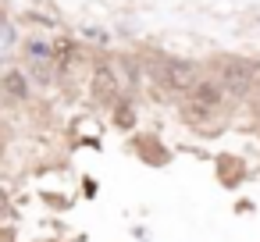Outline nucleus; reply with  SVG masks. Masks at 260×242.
I'll use <instances>...</instances> for the list:
<instances>
[{
    "instance_id": "5",
    "label": "nucleus",
    "mask_w": 260,
    "mask_h": 242,
    "mask_svg": "<svg viewBox=\"0 0 260 242\" xmlns=\"http://www.w3.org/2000/svg\"><path fill=\"white\" fill-rule=\"evenodd\" d=\"M0 86H4V93H8V96H15V100H29V93H32V82H29V75H25L22 68L4 72Z\"/></svg>"
},
{
    "instance_id": "3",
    "label": "nucleus",
    "mask_w": 260,
    "mask_h": 242,
    "mask_svg": "<svg viewBox=\"0 0 260 242\" xmlns=\"http://www.w3.org/2000/svg\"><path fill=\"white\" fill-rule=\"evenodd\" d=\"M189 100H192V103H200V107H207V111H214V114H221V111H224V103H228L232 96L224 93L221 79H200V82H196V89L189 93Z\"/></svg>"
},
{
    "instance_id": "1",
    "label": "nucleus",
    "mask_w": 260,
    "mask_h": 242,
    "mask_svg": "<svg viewBox=\"0 0 260 242\" xmlns=\"http://www.w3.org/2000/svg\"><path fill=\"white\" fill-rule=\"evenodd\" d=\"M146 68L157 79V86L168 89V93H192L196 82L203 79L200 75V64L196 61H185V57H153Z\"/></svg>"
},
{
    "instance_id": "6",
    "label": "nucleus",
    "mask_w": 260,
    "mask_h": 242,
    "mask_svg": "<svg viewBox=\"0 0 260 242\" xmlns=\"http://www.w3.org/2000/svg\"><path fill=\"white\" fill-rule=\"evenodd\" d=\"M253 22H260V11H253Z\"/></svg>"
},
{
    "instance_id": "4",
    "label": "nucleus",
    "mask_w": 260,
    "mask_h": 242,
    "mask_svg": "<svg viewBox=\"0 0 260 242\" xmlns=\"http://www.w3.org/2000/svg\"><path fill=\"white\" fill-rule=\"evenodd\" d=\"M89 86H93V96L96 100H104V103H111L114 96H118V72L111 68V61H96L93 64V75H89Z\"/></svg>"
},
{
    "instance_id": "2",
    "label": "nucleus",
    "mask_w": 260,
    "mask_h": 242,
    "mask_svg": "<svg viewBox=\"0 0 260 242\" xmlns=\"http://www.w3.org/2000/svg\"><path fill=\"white\" fill-rule=\"evenodd\" d=\"M217 79H221V86H224V93L232 100H242V96L253 93V86L260 79V64L246 61V57H224L217 64Z\"/></svg>"
}]
</instances>
